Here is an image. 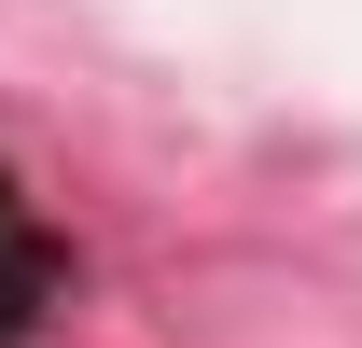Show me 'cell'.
Returning a JSON list of instances; mask_svg holds the SVG:
<instances>
[{"label":"cell","mask_w":362,"mask_h":348,"mask_svg":"<svg viewBox=\"0 0 362 348\" xmlns=\"http://www.w3.org/2000/svg\"><path fill=\"white\" fill-rule=\"evenodd\" d=\"M56 293V251H42V223L14 209V181H0V348L28 335V306Z\"/></svg>","instance_id":"6da1fadb"}]
</instances>
